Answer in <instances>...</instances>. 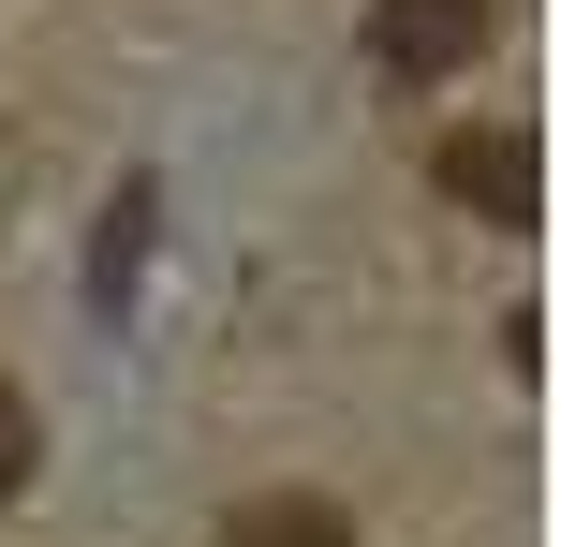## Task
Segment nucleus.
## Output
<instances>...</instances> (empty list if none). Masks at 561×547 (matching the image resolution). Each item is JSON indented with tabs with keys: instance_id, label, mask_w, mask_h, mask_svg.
Here are the masks:
<instances>
[{
	"instance_id": "nucleus-1",
	"label": "nucleus",
	"mask_w": 561,
	"mask_h": 547,
	"mask_svg": "<svg viewBox=\"0 0 561 547\" xmlns=\"http://www.w3.org/2000/svg\"><path fill=\"white\" fill-rule=\"evenodd\" d=\"M428 178H444V207H473V223H533V207H547V148L503 134V118L444 134V148H428Z\"/></svg>"
},
{
	"instance_id": "nucleus-2",
	"label": "nucleus",
	"mask_w": 561,
	"mask_h": 547,
	"mask_svg": "<svg viewBox=\"0 0 561 547\" xmlns=\"http://www.w3.org/2000/svg\"><path fill=\"white\" fill-rule=\"evenodd\" d=\"M488 30H503L488 0H369V59H385V75H458Z\"/></svg>"
},
{
	"instance_id": "nucleus-3",
	"label": "nucleus",
	"mask_w": 561,
	"mask_h": 547,
	"mask_svg": "<svg viewBox=\"0 0 561 547\" xmlns=\"http://www.w3.org/2000/svg\"><path fill=\"white\" fill-rule=\"evenodd\" d=\"M222 547H355V518H340L325 489H252L222 518Z\"/></svg>"
},
{
	"instance_id": "nucleus-4",
	"label": "nucleus",
	"mask_w": 561,
	"mask_h": 547,
	"mask_svg": "<svg viewBox=\"0 0 561 547\" xmlns=\"http://www.w3.org/2000/svg\"><path fill=\"white\" fill-rule=\"evenodd\" d=\"M148 207H163V193H148V178H134V193L104 207V237H89V296H104V311H118V296H134V252H148Z\"/></svg>"
},
{
	"instance_id": "nucleus-5",
	"label": "nucleus",
	"mask_w": 561,
	"mask_h": 547,
	"mask_svg": "<svg viewBox=\"0 0 561 547\" xmlns=\"http://www.w3.org/2000/svg\"><path fill=\"white\" fill-rule=\"evenodd\" d=\"M30 459H45V430H30V400H15V385H0V503L30 489Z\"/></svg>"
}]
</instances>
